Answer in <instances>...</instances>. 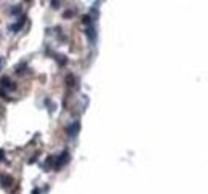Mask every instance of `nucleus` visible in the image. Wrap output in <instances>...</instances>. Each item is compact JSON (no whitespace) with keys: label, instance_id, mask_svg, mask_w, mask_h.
Instances as JSON below:
<instances>
[{"label":"nucleus","instance_id":"obj_4","mask_svg":"<svg viewBox=\"0 0 208 194\" xmlns=\"http://www.w3.org/2000/svg\"><path fill=\"white\" fill-rule=\"evenodd\" d=\"M90 21H91L90 16H83V22H85V24H90Z\"/></svg>","mask_w":208,"mask_h":194},{"label":"nucleus","instance_id":"obj_3","mask_svg":"<svg viewBox=\"0 0 208 194\" xmlns=\"http://www.w3.org/2000/svg\"><path fill=\"white\" fill-rule=\"evenodd\" d=\"M86 34H88V37L91 39V40H95V32H93V29H91V27H88V29H86Z\"/></svg>","mask_w":208,"mask_h":194},{"label":"nucleus","instance_id":"obj_2","mask_svg":"<svg viewBox=\"0 0 208 194\" xmlns=\"http://www.w3.org/2000/svg\"><path fill=\"white\" fill-rule=\"evenodd\" d=\"M77 130H78V123L75 122V123H74V127L69 128V133H71V135H75V132H77Z\"/></svg>","mask_w":208,"mask_h":194},{"label":"nucleus","instance_id":"obj_1","mask_svg":"<svg viewBox=\"0 0 208 194\" xmlns=\"http://www.w3.org/2000/svg\"><path fill=\"white\" fill-rule=\"evenodd\" d=\"M0 181H2V185H3V186H10V183H11V178H8V176L2 175V176H0Z\"/></svg>","mask_w":208,"mask_h":194},{"label":"nucleus","instance_id":"obj_5","mask_svg":"<svg viewBox=\"0 0 208 194\" xmlns=\"http://www.w3.org/2000/svg\"><path fill=\"white\" fill-rule=\"evenodd\" d=\"M32 194H38V191H34V193Z\"/></svg>","mask_w":208,"mask_h":194}]
</instances>
